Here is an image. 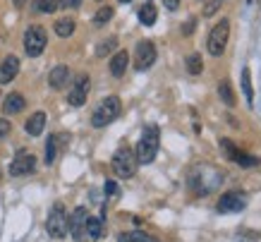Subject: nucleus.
I'll list each match as a JSON object with an SVG mask.
<instances>
[{
	"mask_svg": "<svg viewBox=\"0 0 261 242\" xmlns=\"http://www.w3.org/2000/svg\"><path fill=\"white\" fill-rule=\"evenodd\" d=\"M89 84H91L89 75H80V77L74 79V86L70 89V94H67V103L74 106V108L84 106V103H87V96H89Z\"/></svg>",
	"mask_w": 261,
	"mask_h": 242,
	"instance_id": "nucleus-9",
	"label": "nucleus"
},
{
	"mask_svg": "<svg viewBox=\"0 0 261 242\" xmlns=\"http://www.w3.org/2000/svg\"><path fill=\"white\" fill-rule=\"evenodd\" d=\"M247 206V197L242 192H225L218 202V211L221 213H232V211H242Z\"/></svg>",
	"mask_w": 261,
	"mask_h": 242,
	"instance_id": "nucleus-12",
	"label": "nucleus"
},
{
	"mask_svg": "<svg viewBox=\"0 0 261 242\" xmlns=\"http://www.w3.org/2000/svg\"><path fill=\"white\" fill-rule=\"evenodd\" d=\"M120 3H129V0H120Z\"/></svg>",
	"mask_w": 261,
	"mask_h": 242,
	"instance_id": "nucleus-36",
	"label": "nucleus"
},
{
	"mask_svg": "<svg viewBox=\"0 0 261 242\" xmlns=\"http://www.w3.org/2000/svg\"><path fill=\"white\" fill-rule=\"evenodd\" d=\"M159 139H161V134H159V127L156 125H146L144 127V132H142V139L137 141V163H151L153 158H156V154H159Z\"/></svg>",
	"mask_w": 261,
	"mask_h": 242,
	"instance_id": "nucleus-1",
	"label": "nucleus"
},
{
	"mask_svg": "<svg viewBox=\"0 0 261 242\" xmlns=\"http://www.w3.org/2000/svg\"><path fill=\"white\" fill-rule=\"evenodd\" d=\"M218 96H221V101L225 103V106H235V94H232V86H230V82H221L218 84Z\"/></svg>",
	"mask_w": 261,
	"mask_h": 242,
	"instance_id": "nucleus-23",
	"label": "nucleus"
},
{
	"mask_svg": "<svg viewBox=\"0 0 261 242\" xmlns=\"http://www.w3.org/2000/svg\"><path fill=\"white\" fill-rule=\"evenodd\" d=\"M24 96L17 94V91H12V94L5 96V103H3V110L8 113V115H15V113H19V110H24Z\"/></svg>",
	"mask_w": 261,
	"mask_h": 242,
	"instance_id": "nucleus-16",
	"label": "nucleus"
},
{
	"mask_svg": "<svg viewBox=\"0 0 261 242\" xmlns=\"http://www.w3.org/2000/svg\"><path fill=\"white\" fill-rule=\"evenodd\" d=\"M8 132H10V123H8V120H3V117H0V139H3V137H5Z\"/></svg>",
	"mask_w": 261,
	"mask_h": 242,
	"instance_id": "nucleus-30",
	"label": "nucleus"
},
{
	"mask_svg": "<svg viewBox=\"0 0 261 242\" xmlns=\"http://www.w3.org/2000/svg\"><path fill=\"white\" fill-rule=\"evenodd\" d=\"M56 137H48L46 141V165H50L53 161H56Z\"/></svg>",
	"mask_w": 261,
	"mask_h": 242,
	"instance_id": "nucleus-28",
	"label": "nucleus"
},
{
	"mask_svg": "<svg viewBox=\"0 0 261 242\" xmlns=\"http://www.w3.org/2000/svg\"><path fill=\"white\" fill-rule=\"evenodd\" d=\"M118 242H156L151 235L146 233H139V230H132V233H120L118 235Z\"/></svg>",
	"mask_w": 261,
	"mask_h": 242,
	"instance_id": "nucleus-21",
	"label": "nucleus"
},
{
	"mask_svg": "<svg viewBox=\"0 0 261 242\" xmlns=\"http://www.w3.org/2000/svg\"><path fill=\"white\" fill-rule=\"evenodd\" d=\"M182 32H185V34H192V32H194V19H190V22L185 24V29H182Z\"/></svg>",
	"mask_w": 261,
	"mask_h": 242,
	"instance_id": "nucleus-33",
	"label": "nucleus"
},
{
	"mask_svg": "<svg viewBox=\"0 0 261 242\" xmlns=\"http://www.w3.org/2000/svg\"><path fill=\"white\" fill-rule=\"evenodd\" d=\"M228 36H230V22H228V19H221V22L211 29L208 39H206V48H208V53L214 55V58H218V55L225 53Z\"/></svg>",
	"mask_w": 261,
	"mask_h": 242,
	"instance_id": "nucleus-3",
	"label": "nucleus"
},
{
	"mask_svg": "<svg viewBox=\"0 0 261 242\" xmlns=\"http://www.w3.org/2000/svg\"><path fill=\"white\" fill-rule=\"evenodd\" d=\"M56 34L60 36V39H67V36H72V34H74V19H70V17L58 19V22H56Z\"/></svg>",
	"mask_w": 261,
	"mask_h": 242,
	"instance_id": "nucleus-20",
	"label": "nucleus"
},
{
	"mask_svg": "<svg viewBox=\"0 0 261 242\" xmlns=\"http://www.w3.org/2000/svg\"><path fill=\"white\" fill-rule=\"evenodd\" d=\"M67 3H70V8H80L82 0H67Z\"/></svg>",
	"mask_w": 261,
	"mask_h": 242,
	"instance_id": "nucleus-34",
	"label": "nucleus"
},
{
	"mask_svg": "<svg viewBox=\"0 0 261 242\" xmlns=\"http://www.w3.org/2000/svg\"><path fill=\"white\" fill-rule=\"evenodd\" d=\"M163 3H166V8H168V10H175L177 5H180V0H163Z\"/></svg>",
	"mask_w": 261,
	"mask_h": 242,
	"instance_id": "nucleus-32",
	"label": "nucleus"
},
{
	"mask_svg": "<svg viewBox=\"0 0 261 242\" xmlns=\"http://www.w3.org/2000/svg\"><path fill=\"white\" fill-rule=\"evenodd\" d=\"M46 43H48V36L43 32V27H29L24 32V51H27L29 58H39L46 51Z\"/></svg>",
	"mask_w": 261,
	"mask_h": 242,
	"instance_id": "nucleus-6",
	"label": "nucleus"
},
{
	"mask_svg": "<svg viewBox=\"0 0 261 242\" xmlns=\"http://www.w3.org/2000/svg\"><path fill=\"white\" fill-rule=\"evenodd\" d=\"M127 63H129L127 51H118V53L113 55V60H111V75L113 77H122L125 70H127Z\"/></svg>",
	"mask_w": 261,
	"mask_h": 242,
	"instance_id": "nucleus-17",
	"label": "nucleus"
},
{
	"mask_svg": "<svg viewBox=\"0 0 261 242\" xmlns=\"http://www.w3.org/2000/svg\"><path fill=\"white\" fill-rule=\"evenodd\" d=\"M87 237L89 240H101L103 237V219L89 216L87 219Z\"/></svg>",
	"mask_w": 261,
	"mask_h": 242,
	"instance_id": "nucleus-18",
	"label": "nucleus"
},
{
	"mask_svg": "<svg viewBox=\"0 0 261 242\" xmlns=\"http://www.w3.org/2000/svg\"><path fill=\"white\" fill-rule=\"evenodd\" d=\"M242 91H245L247 106H252L254 103V91H252V75H249V67L242 70Z\"/></svg>",
	"mask_w": 261,
	"mask_h": 242,
	"instance_id": "nucleus-22",
	"label": "nucleus"
},
{
	"mask_svg": "<svg viewBox=\"0 0 261 242\" xmlns=\"http://www.w3.org/2000/svg\"><path fill=\"white\" fill-rule=\"evenodd\" d=\"M67 79H70V70H67V65H56L50 75H48V84L53 86V89H63L67 84Z\"/></svg>",
	"mask_w": 261,
	"mask_h": 242,
	"instance_id": "nucleus-14",
	"label": "nucleus"
},
{
	"mask_svg": "<svg viewBox=\"0 0 261 242\" xmlns=\"http://www.w3.org/2000/svg\"><path fill=\"white\" fill-rule=\"evenodd\" d=\"M221 3L223 0H208L206 8H204V17H214L216 12H218V8H221Z\"/></svg>",
	"mask_w": 261,
	"mask_h": 242,
	"instance_id": "nucleus-29",
	"label": "nucleus"
},
{
	"mask_svg": "<svg viewBox=\"0 0 261 242\" xmlns=\"http://www.w3.org/2000/svg\"><path fill=\"white\" fill-rule=\"evenodd\" d=\"M87 219H89V213L84 206H77V209L72 211V216L67 219L70 233L74 240H87Z\"/></svg>",
	"mask_w": 261,
	"mask_h": 242,
	"instance_id": "nucleus-11",
	"label": "nucleus"
},
{
	"mask_svg": "<svg viewBox=\"0 0 261 242\" xmlns=\"http://www.w3.org/2000/svg\"><path fill=\"white\" fill-rule=\"evenodd\" d=\"M34 171H36V156L29 154V151H19L15 156V161L10 163V175H15V178L29 175V173H34Z\"/></svg>",
	"mask_w": 261,
	"mask_h": 242,
	"instance_id": "nucleus-10",
	"label": "nucleus"
},
{
	"mask_svg": "<svg viewBox=\"0 0 261 242\" xmlns=\"http://www.w3.org/2000/svg\"><path fill=\"white\" fill-rule=\"evenodd\" d=\"M43 127H46V113L39 110V113H34V115L27 120L24 130H27V134H32V137H39V134L43 132Z\"/></svg>",
	"mask_w": 261,
	"mask_h": 242,
	"instance_id": "nucleus-15",
	"label": "nucleus"
},
{
	"mask_svg": "<svg viewBox=\"0 0 261 242\" xmlns=\"http://www.w3.org/2000/svg\"><path fill=\"white\" fill-rule=\"evenodd\" d=\"M60 8V0H34V10H39V12H56Z\"/></svg>",
	"mask_w": 261,
	"mask_h": 242,
	"instance_id": "nucleus-24",
	"label": "nucleus"
},
{
	"mask_svg": "<svg viewBox=\"0 0 261 242\" xmlns=\"http://www.w3.org/2000/svg\"><path fill=\"white\" fill-rule=\"evenodd\" d=\"M113 171L118 178H132L137 173V158L132 154V149L120 147L115 154H113Z\"/></svg>",
	"mask_w": 261,
	"mask_h": 242,
	"instance_id": "nucleus-5",
	"label": "nucleus"
},
{
	"mask_svg": "<svg viewBox=\"0 0 261 242\" xmlns=\"http://www.w3.org/2000/svg\"><path fill=\"white\" fill-rule=\"evenodd\" d=\"M27 5V0H15V8H24Z\"/></svg>",
	"mask_w": 261,
	"mask_h": 242,
	"instance_id": "nucleus-35",
	"label": "nucleus"
},
{
	"mask_svg": "<svg viewBox=\"0 0 261 242\" xmlns=\"http://www.w3.org/2000/svg\"><path fill=\"white\" fill-rule=\"evenodd\" d=\"M221 149L225 151V156H228L232 163L242 165V168H254V165L261 163L256 156H249V154H245V151H240V149L235 147L230 139H221Z\"/></svg>",
	"mask_w": 261,
	"mask_h": 242,
	"instance_id": "nucleus-7",
	"label": "nucleus"
},
{
	"mask_svg": "<svg viewBox=\"0 0 261 242\" xmlns=\"http://www.w3.org/2000/svg\"><path fill=\"white\" fill-rule=\"evenodd\" d=\"M120 110H122V106H120L118 96H108V99H103V101L98 103V108L94 110V115H91V125L94 127L111 125L113 120L120 115Z\"/></svg>",
	"mask_w": 261,
	"mask_h": 242,
	"instance_id": "nucleus-2",
	"label": "nucleus"
},
{
	"mask_svg": "<svg viewBox=\"0 0 261 242\" xmlns=\"http://www.w3.org/2000/svg\"><path fill=\"white\" fill-rule=\"evenodd\" d=\"M17 72H19V60H17L15 55H8L0 63V84H10L17 77Z\"/></svg>",
	"mask_w": 261,
	"mask_h": 242,
	"instance_id": "nucleus-13",
	"label": "nucleus"
},
{
	"mask_svg": "<svg viewBox=\"0 0 261 242\" xmlns=\"http://www.w3.org/2000/svg\"><path fill=\"white\" fill-rule=\"evenodd\" d=\"M201 70H204L201 55H199V53H192L190 58H187V72H190V75H199Z\"/></svg>",
	"mask_w": 261,
	"mask_h": 242,
	"instance_id": "nucleus-25",
	"label": "nucleus"
},
{
	"mask_svg": "<svg viewBox=\"0 0 261 242\" xmlns=\"http://www.w3.org/2000/svg\"><path fill=\"white\" fill-rule=\"evenodd\" d=\"M156 17H159V12H156V8H153L151 3H146V5H142V8H139V22H142L144 27L156 24Z\"/></svg>",
	"mask_w": 261,
	"mask_h": 242,
	"instance_id": "nucleus-19",
	"label": "nucleus"
},
{
	"mask_svg": "<svg viewBox=\"0 0 261 242\" xmlns=\"http://www.w3.org/2000/svg\"><path fill=\"white\" fill-rule=\"evenodd\" d=\"M115 46H118V39H115V36H111V39H106L103 43H98L96 55H98V58H103V55H108L111 51H115Z\"/></svg>",
	"mask_w": 261,
	"mask_h": 242,
	"instance_id": "nucleus-26",
	"label": "nucleus"
},
{
	"mask_svg": "<svg viewBox=\"0 0 261 242\" xmlns=\"http://www.w3.org/2000/svg\"><path fill=\"white\" fill-rule=\"evenodd\" d=\"M46 230L50 237L56 240H63L67 230H70V223H67V213H65V206L63 204H56L50 213H48V221H46Z\"/></svg>",
	"mask_w": 261,
	"mask_h": 242,
	"instance_id": "nucleus-4",
	"label": "nucleus"
},
{
	"mask_svg": "<svg viewBox=\"0 0 261 242\" xmlns=\"http://www.w3.org/2000/svg\"><path fill=\"white\" fill-rule=\"evenodd\" d=\"M111 17H113V8H108V5H106V8H101V10H98V12H96V17H94L96 27H103V24L108 22Z\"/></svg>",
	"mask_w": 261,
	"mask_h": 242,
	"instance_id": "nucleus-27",
	"label": "nucleus"
},
{
	"mask_svg": "<svg viewBox=\"0 0 261 242\" xmlns=\"http://www.w3.org/2000/svg\"><path fill=\"white\" fill-rule=\"evenodd\" d=\"M118 192V185L115 182H106V195H115Z\"/></svg>",
	"mask_w": 261,
	"mask_h": 242,
	"instance_id": "nucleus-31",
	"label": "nucleus"
},
{
	"mask_svg": "<svg viewBox=\"0 0 261 242\" xmlns=\"http://www.w3.org/2000/svg\"><path fill=\"white\" fill-rule=\"evenodd\" d=\"M153 63H156V46L151 41H139L135 51V67L139 72H144L149 70Z\"/></svg>",
	"mask_w": 261,
	"mask_h": 242,
	"instance_id": "nucleus-8",
	"label": "nucleus"
}]
</instances>
